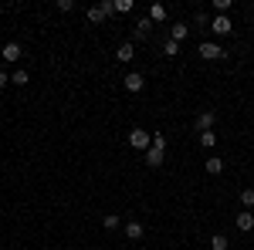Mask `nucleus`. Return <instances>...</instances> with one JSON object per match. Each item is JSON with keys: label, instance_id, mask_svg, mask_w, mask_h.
<instances>
[{"label": "nucleus", "instance_id": "obj_1", "mask_svg": "<svg viewBox=\"0 0 254 250\" xmlns=\"http://www.w3.org/2000/svg\"><path fill=\"white\" fill-rule=\"evenodd\" d=\"M116 14V0H102V3H95V7H88V24H102L105 17H112Z\"/></svg>", "mask_w": 254, "mask_h": 250}, {"label": "nucleus", "instance_id": "obj_2", "mask_svg": "<svg viewBox=\"0 0 254 250\" xmlns=\"http://www.w3.org/2000/svg\"><path fill=\"white\" fill-rule=\"evenodd\" d=\"M129 146L132 149H139V152H149V146H153V132H146V129H132L129 132Z\"/></svg>", "mask_w": 254, "mask_h": 250}, {"label": "nucleus", "instance_id": "obj_3", "mask_svg": "<svg viewBox=\"0 0 254 250\" xmlns=\"http://www.w3.org/2000/svg\"><path fill=\"white\" fill-rule=\"evenodd\" d=\"M210 31H214L217 38H227V34L234 31V24H231V17H227V14H217V17L210 20Z\"/></svg>", "mask_w": 254, "mask_h": 250}, {"label": "nucleus", "instance_id": "obj_4", "mask_svg": "<svg viewBox=\"0 0 254 250\" xmlns=\"http://www.w3.org/2000/svg\"><path fill=\"white\" fill-rule=\"evenodd\" d=\"M200 58L217 61V58H227V51H220V44H214V41H203V44H200Z\"/></svg>", "mask_w": 254, "mask_h": 250}, {"label": "nucleus", "instance_id": "obj_5", "mask_svg": "<svg viewBox=\"0 0 254 250\" xmlns=\"http://www.w3.org/2000/svg\"><path fill=\"white\" fill-rule=\"evenodd\" d=\"M153 27H156V24H153V20H149V17L136 20V24H132V41H146V38H149V34H153Z\"/></svg>", "mask_w": 254, "mask_h": 250}, {"label": "nucleus", "instance_id": "obj_6", "mask_svg": "<svg viewBox=\"0 0 254 250\" xmlns=\"http://www.w3.org/2000/svg\"><path fill=\"white\" fill-rule=\"evenodd\" d=\"M0 58L7 61V64H14V61L24 58V51H20V44H17V41H7V44H3V51H0Z\"/></svg>", "mask_w": 254, "mask_h": 250}, {"label": "nucleus", "instance_id": "obj_7", "mask_svg": "<svg viewBox=\"0 0 254 250\" xmlns=\"http://www.w3.org/2000/svg\"><path fill=\"white\" fill-rule=\"evenodd\" d=\"M122 85H126V92H132V95H136V92L146 88V78L139 75V71H129V75L122 78Z\"/></svg>", "mask_w": 254, "mask_h": 250}, {"label": "nucleus", "instance_id": "obj_8", "mask_svg": "<svg viewBox=\"0 0 254 250\" xmlns=\"http://www.w3.org/2000/svg\"><path fill=\"white\" fill-rule=\"evenodd\" d=\"M234 223H237V230H241V233H251L254 230V213L251 210H241L234 216Z\"/></svg>", "mask_w": 254, "mask_h": 250}, {"label": "nucleus", "instance_id": "obj_9", "mask_svg": "<svg viewBox=\"0 0 254 250\" xmlns=\"http://www.w3.org/2000/svg\"><path fill=\"white\" fill-rule=\"evenodd\" d=\"M214 122H217V115L207 108V112H200L196 115V132H214Z\"/></svg>", "mask_w": 254, "mask_h": 250}, {"label": "nucleus", "instance_id": "obj_10", "mask_svg": "<svg viewBox=\"0 0 254 250\" xmlns=\"http://www.w3.org/2000/svg\"><path fill=\"white\" fill-rule=\"evenodd\" d=\"M163 162H166V152H163V149H153V146H149V152H146V166H149V169H159Z\"/></svg>", "mask_w": 254, "mask_h": 250}, {"label": "nucleus", "instance_id": "obj_11", "mask_svg": "<svg viewBox=\"0 0 254 250\" xmlns=\"http://www.w3.org/2000/svg\"><path fill=\"white\" fill-rule=\"evenodd\" d=\"M132 58H136V48H132V41H129V44H119V51H116V61H119V64H129Z\"/></svg>", "mask_w": 254, "mask_h": 250}, {"label": "nucleus", "instance_id": "obj_12", "mask_svg": "<svg viewBox=\"0 0 254 250\" xmlns=\"http://www.w3.org/2000/svg\"><path fill=\"white\" fill-rule=\"evenodd\" d=\"M142 233H146V227H142L139 220H129V223H126V237H129V240H142Z\"/></svg>", "mask_w": 254, "mask_h": 250}, {"label": "nucleus", "instance_id": "obj_13", "mask_svg": "<svg viewBox=\"0 0 254 250\" xmlns=\"http://www.w3.org/2000/svg\"><path fill=\"white\" fill-rule=\"evenodd\" d=\"M203 166H207V173H210V176H220V173H224V159H220V155H210Z\"/></svg>", "mask_w": 254, "mask_h": 250}, {"label": "nucleus", "instance_id": "obj_14", "mask_svg": "<svg viewBox=\"0 0 254 250\" xmlns=\"http://www.w3.org/2000/svg\"><path fill=\"white\" fill-rule=\"evenodd\" d=\"M187 38H190V24H173L170 41H176V44H180V41H187Z\"/></svg>", "mask_w": 254, "mask_h": 250}, {"label": "nucleus", "instance_id": "obj_15", "mask_svg": "<svg viewBox=\"0 0 254 250\" xmlns=\"http://www.w3.org/2000/svg\"><path fill=\"white\" fill-rule=\"evenodd\" d=\"M149 20H153V24L166 20V7H163V3H153V7H149Z\"/></svg>", "mask_w": 254, "mask_h": 250}, {"label": "nucleus", "instance_id": "obj_16", "mask_svg": "<svg viewBox=\"0 0 254 250\" xmlns=\"http://www.w3.org/2000/svg\"><path fill=\"white\" fill-rule=\"evenodd\" d=\"M27 81H31V75H27V71H24V68H17V71H14V75H10V85H17V88H24V85H27Z\"/></svg>", "mask_w": 254, "mask_h": 250}, {"label": "nucleus", "instance_id": "obj_17", "mask_svg": "<svg viewBox=\"0 0 254 250\" xmlns=\"http://www.w3.org/2000/svg\"><path fill=\"white\" fill-rule=\"evenodd\" d=\"M200 146H203V149H214L217 146V132H200Z\"/></svg>", "mask_w": 254, "mask_h": 250}, {"label": "nucleus", "instance_id": "obj_18", "mask_svg": "<svg viewBox=\"0 0 254 250\" xmlns=\"http://www.w3.org/2000/svg\"><path fill=\"white\" fill-rule=\"evenodd\" d=\"M210 250H227V237L224 233H214L210 237Z\"/></svg>", "mask_w": 254, "mask_h": 250}, {"label": "nucleus", "instance_id": "obj_19", "mask_svg": "<svg viewBox=\"0 0 254 250\" xmlns=\"http://www.w3.org/2000/svg\"><path fill=\"white\" fill-rule=\"evenodd\" d=\"M241 203L244 210H254V190H241Z\"/></svg>", "mask_w": 254, "mask_h": 250}, {"label": "nucleus", "instance_id": "obj_20", "mask_svg": "<svg viewBox=\"0 0 254 250\" xmlns=\"http://www.w3.org/2000/svg\"><path fill=\"white\" fill-rule=\"evenodd\" d=\"M136 7V0H116V14H129Z\"/></svg>", "mask_w": 254, "mask_h": 250}, {"label": "nucleus", "instance_id": "obj_21", "mask_svg": "<svg viewBox=\"0 0 254 250\" xmlns=\"http://www.w3.org/2000/svg\"><path fill=\"white\" fill-rule=\"evenodd\" d=\"M217 14H231V7H234V0H214Z\"/></svg>", "mask_w": 254, "mask_h": 250}, {"label": "nucleus", "instance_id": "obj_22", "mask_svg": "<svg viewBox=\"0 0 254 250\" xmlns=\"http://www.w3.org/2000/svg\"><path fill=\"white\" fill-rule=\"evenodd\" d=\"M102 227H105V230H119V216H116V213H109V216L102 220Z\"/></svg>", "mask_w": 254, "mask_h": 250}, {"label": "nucleus", "instance_id": "obj_23", "mask_svg": "<svg viewBox=\"0 0 254 250\" xmlns=\"http://www.w3.org/2000/svg\"><path fill=\"white\" fill-rule=\"evenodd\" d=\"M153 149H163L166 152V135L163 132H153Z\"/></svg>", "mask_w": 254, "mask_h": 250}, {"label": "nucleus", "instance_id": "obj_24", "mask_svg": "<svg viewBox=\"0 0 254 250\" xmlns=\"http://www.w3.org/2000/svg\"><path fill=\"white\" fill-rule=\"evenodd\" d=\"M163 54H170V58H176V54H180V44H176V41H166V48H163Z\"/></svg>", "mask_w": 254, "mask_h": 250}, {"label": "nucleus", "instance_id": "obj_25", "mask_svg": "<svg viewBox=\"0 0 254 250\" xmlns=\"http://www.w3.org/2000/svg\"><path fill=\"white\" fill-rule=\"evenodd\" d=\"M55 7H58L61 14H68V10H75V0H58V3H55Z\"/></svg>", "mask_w": 254, "mask_h": 250}, {"label": "nucleus", "instance_id": "obj_26", "mask_svg": "<svg viewBox=\"0 0 254 250\" xmlns=\"http://www.w3.org/2000/svg\"><path fill=\"white\" fill-rule=\"evenodd\" d=\"M193 24H196V27H207V24H210V17H207V14H203V10H196Z\"/></svg>", "mask_w": 254, "mask_h": 250}, {"label": "nucleus", "instance_id": "obj_27", "mask_svg": "<svg viewBox=\"0 0 254 250\" xmlns=\"http://www.w3.org/2000/svg\"><path fill=\"white\" fill-rule=\"evenodd\" d=\"M7 85H10V75H7V71L0 68V88H7Z\"/></svg>", "mask_w": 254, "mask_h": 250}]
</instances>
